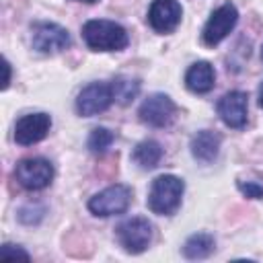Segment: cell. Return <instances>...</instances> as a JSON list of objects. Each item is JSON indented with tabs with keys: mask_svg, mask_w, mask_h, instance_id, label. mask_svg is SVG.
<instances>
[{
	"mask_svg": "<svg viewBox=\"0 0 263 263\" xmlns=\"http://www.w3.org/2000/svg\"><path fill=\"white\" fill-rule=\"evenodd\" d=\"M82 39L95 51H121L129 41L127 31L119 23L105 18H95L84 23Z\"/></svg>",
	"mask_w": 263,
	"mask_h": 263,
	"instance_id": "1",
	"label": "cell"
},
{
	"mask_svg": "<svg viewBox=\"0 0 263 263\" xmlns=\"http://www.w3.org/2000/svg\"><path fill=\"white\" fill-rule=\"evenodd\" d=\"M185 183L175 175H158L148 191V208L158 216H173L183 199Z\"/></svg>",
	"mask_w": 263,
	"mask_h": 263,
	"instance_id": "2",
	"label": "cell"
},
{
	"mask_svg": "<svg viewBox=\"0 0 263 263\" xmlns=\"http://www.w3.org/2000/svg\"><path fill=\"white\" fill-rule=\"evenodd\" d=\"M14 179L27 191H41L53 181V166L47 158H23L14 166Z\"/></svg>",
	"mask_w": 263,
	"mask_h": 263,
	"instance_id": "3",
	"label": "cell"
},
{
	"mask_svg": "<svg viewBox=\"0 0 263 263\" xmlns=\"http://www.w3.org/2000/svg\"><path fill=\"white\" fill-rule=\"evenodd\" d=\"M129 201H132L129 187H125V185H111V187L95 193L88 199V210L95 216L109 218V216L123 214L129 208Z\"/></svg>",
	"mask_w": 263,
	"mask_h": 263,
	"instance_id": "4",
	"label": "cell"
},
{
	"mask_svg": "<svg viewBox=\"0 0 263 263\" xmlns=\"http://www.w3.org/2000/svg\"><path fill=\"white\" fill-rule=\"evenodd\" d=\"M115 232H117V240L123 247V251H127L132 255L146 251L152 240V224L140 216L123 220Z\"/></svg>",
	"mask_w": 263,
	"mask_h": 263,
	"instance_id": "5",
	"label": "cell"
},
{
	"mask_svg": "<svg viewBox=\"0 0 263 263\" xmlns=\"http://www.w3.org/2000/svg\"><path fill=\"white\" fill-rule=\"evenodd\" d=\"M236 23H238V10H236L234 4L226 2V4L218 6V8L210 14L208 23L203 25L201 41H203L205 45H210V47L218 45L222 39L228 37V33L236 27Z\"/></svg>",
	"mask_w": 263,
	"mask_h": 263,
	"instance_id": "6",
	"label": "cell"
},
{
	"mask_svg": "<svg viewBox=\"0 0 263 263\" xmlns=\"http://www.w3.org/2000/svg\"><path fill=\"white\" fill-rule=\"evenodd\" d=\"M140 121L152 127H166L173 123L175 115H177V105L173 103V99L164 92H154L150 97L144 99V103L138 109Z\"/></svg>",
	"mask_w": 263,
	"mask_h": 263,
	"instance_id": "7",
	"label": "cell"
},
{
	"mask_svg": "<svg viewBox=\"0 0 263 263\" xmlns=\"http://www.w3.org/2000/svg\"><path fill=\"white\" fill-rule=\"evenodd\" d=\"M31 43L41 53H58L70 47V33L55 23H35L31 27Z\"/></svg>",
	"mask_w": 263,
	"mask_h": 263,
	"instance_id": "8",
	"label": "cell"
},
{
	"mask_svg": "<svg viewBox=\"0 0 263 263\" xmlns=\"http://www.w3.org/2000/svg\"><path fill=\"white\" fill-rule=\"evenodd\" d=\"M113 103V90L109 82H90L76 97V111L82 117H92L107 111Z\"/></svg>",
	"mask_w": 263,
	"mask_h": 263,
	"instance_id": "9",
	"label": "cell"
},
{
	"mask_svg": "<svg viewBox=\"0 0 263 263\" xmlns=\"http://www.w3.org/2000/svg\"><path fill=\"white\" fill-rule=\"evenodd\" d=\"M51 127V117L47 113H29L23 115L14 125V142L21 146H31L41 142Z\"/></svg>",
	"mask_w": 263,
	"mask_h": 263,
	"instance_id": "10",
	"label": "cell"
},
{
	"mask_svg": "<svg viewBox=\"0 0 263 263\" xmlns=\"http://www.w3.org/2000/svg\"><path fill=\"white\" fill-rule=\"evenodd\" d=\"M183 16V8L177 0H154L148 10V23L156 33H173Z\"/></svg>",
	"mask_w": 263,
	"mask_h": 263,
	"instance_id": "11",
	"label": "cell"
},
{
	"mask_svg": "<svg viewBox=\"0 0 263 263\" xmlns=\"http://www.w3.org/2000/svg\"><path fill=\"white\" fill-rule=\"evenodd\" d=\"M247 95L242 90H230L218 101V115L228 127L240 129L247 125Z\"/></svg>",
	"mask_w": 263,
	"mask_h": 263,
	"instance_id": "12",
	"label": "cell"
},
{
	"mask_svg": "<svg viewBox=\"0 0 263 263\" xmlns=\"http://www.w3.org/2000/svg\"><path fill=\"white\" fill-rule=\"evenodd\" d=\"M216 72L210 62H195L185 72V86L195 95H205L214 88Z\"/></svg>",
	"mask_w": 263,
	"mask_h": 263,
	"instance_id": "13",
	"label": "cell"
},
{
	"mask_svg": "<svg viewBox=\"0 0 263 263\" xmlns=\"http://www.w3.org/2000/svg\"><path fill=\"white\" fill-rule=\"evenodd\" d=\"M220 152V136L210 132V129H201L191 138V154L195 160L199 162H212L216 160Z\"/></svg>",
	"mask_w": 263,
	"mask_h": 263,
	"instance_id": "14",
	"label": "cell"
},
{
	"mask_svg": "<svg viewBox=\"0 0 263 263\" xmlns=\"http://www.w3.org/2000/svg\"><path fill=\"white\" fill-rule=\"evenodd\" d=\"M132 158L140 168H154L162 158V148L156 140H144L134 148Z\"/></svg>",
	"mask_w": 263,
	"mask_h": 263,
	"instance_id": "15",
	"label": "cell"
},
{
	"mask_svg": "<svg viewBox=\"0 0 263 263\" xmlns=\"http://www.w3.org/2000/svg\"><path fill=\"white\" fill-rule=\"evenodd\" d=\"M214 249H216L214 236L199 232V234H191V236L185 240V245H183V255H185L187 259H205V257H210V255L214 253Z\"/></svg>",
	"mask_w": 263,
	"mask_h": 263,
	"instance_id": "16",
	"label": "cell"
},
{
	"mask_svg": "<svg viewBox=\"0 0 263 263\" xmlns=\"http://www.w3.org/2000/svg\"><path fill=\"white\" fill-rule=\"evenodd\" d=\"M111 90H113V101L119 105H129L138 92H140V82L127 76H117L111 82Z\"/></svg>",
	"mask_w": 263,
	"mask_h": 263,
	"instance_id": "17",
	"label": "cell"
},
{
	"mask_svg": "<svg viewBox=\"0 0 263 263\" xmlns=\"http://www.w3.org/2000/svg\"><path fill=\"white\" fill-rule=\"evenodd\" d=\"M113 140H115V134H113L111 129H107V127H95V129L90 132L86 144H88V150H90V152L103 154V152H107V148L113 144Z\"/></svg>",
	"mask_w": 263,
	"mask_h": 263,
	"instance_id": "18",
	"label": "cell"
},
{
	"mask_svg": "<svg viewBox=\"0 0 263 263\" xmlns=\"http://www.w3.org/2000/svg\"><path fill=\"white\" fill-rule=\"evenodd\" d=\"M238 189L242 195H247L251 199H263V187L257 183H238Z\"/></svg>",
	"mask_w": 263,
	"mask_h": 263,
	"instance_id": "19",
	"label": "cell"
},
{
	"mask_svg": "<svg viewBox=\"0 0 263 263\" xmlns=\"http://www.w3.org/2000/svg\"><path fill=\"white\" fill-rule=\"evenodd\" d=\"M0 257H2V259H16V257H21V259H27V261L31 259L27 251H23V249H18V247L14 249V245H4V247L0 249Z\"/></svg>",
	"mask_w": 263,
	"mask_h": 263,
	"instance_id": "20",
	"label": "cell"
},
{
	"mask_svg": "<svg viewBox=\"0 0 263 263\" xmlns=\"http://www.w3.org/2000/svg\"><path fill=\"white\" fill-rule=\"evenodd\" d=\"M8 84H10V64H8V60H4V82H2V88L6 90Z\"/></svg>",
	"mask_w": 263,
	"mask_h": 263,
	"instance_id": "21",
	"label": "cell"
},
{
	"mask_svg": "<svg viewBox=\"0 0 263 263\" xmlns=\"http://www.w3.org/2000/svg\"><path fill=\"white\" fill-rule=\"evenodd\" d=\"M259 105L263 107V86H261V90H259Z\"/></svg>",
	"mask_w": 263,
	"mask_h": 263,
	"instance_id": "22",
	"label": "cell"
},
{
	"mask_svg": "<svg viewBox=\"0 0 263 263\" xmlns=\"http://www.w3.org/2000/svg\"><path fill=\"white\" fill-rule=\"evenodd\" d=\"M76 2H86V4H92V2H99V0H76Z\"/></svg>",
	"mask_w": 263,
	"mask_h": 263,
	"instance_id": "23",
	"label": "cell"
},
{
	"mask_svg": "<svg viewBox=\"0 0 263 263\" xmlns=\"http://www.w3.org/2000/svg\"><path fill=\"white\" fill-rule=\"evenodd\" d=\"M261 58H263V47H261Z\"/></svg>",
	"mask_w": 263,
	"mask_h": 263,
	"instance_id": "24",
	"label": "cell"
}]
</instances>
